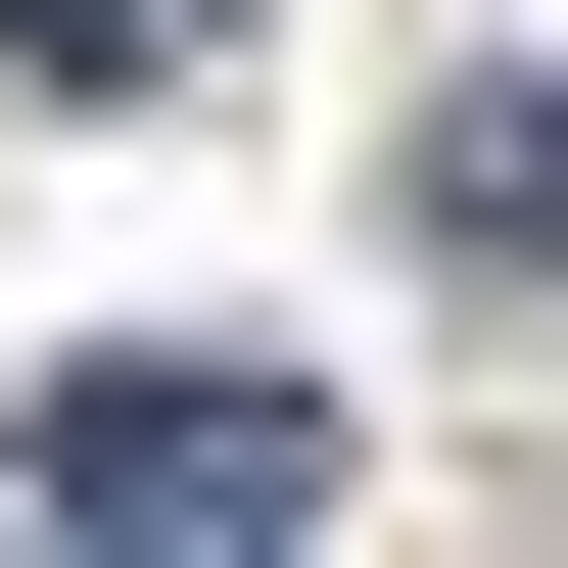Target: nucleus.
I'll return each mask as SVG.
<instances>
[{
    "label": "nucleus",
    "mask_w": 568,
    "mask_h": 568,
    "mask_svg": "<svg viewBox=\"0 0 568 568\" xmlns=\"http://www.w3.org/2000/svg\"><path fill=\"white\" fill-rule=\"evenodd\" d=\"M0 521L48 568H332V379L284 332H95V379L0 426Z\"/></svg>",
    "instance_id": "1"
},
{
    "label": "nucleus",
    "mask_w": 568,
    "mask_h": 568,
    "mask_svg": "<svg viewBox=\"0 0 568 568\" xmlns=\"http://www.w3.org/2000/svg\"><path fill=\"white\" fill-rule=\"evenodd\" d=\"M426 284H568V95H426Z\"/></svg>",
    "instance_id": "2"
},
{
    "label": "nucleus",
    "mask_w": 568,
    "mask_h": 568,
    "mask_svg": "<svg viewBox=\"0 0 568 568\" xmlns=\"http://www.w3.org/2000/svg\"><path fill=\"white\" fill-rule=\"evenodd\" d=\"M0 48H48V95H190V48H237V0H0Z\"/></svg>",
    "instance_id": "3"
}]
</instances>
